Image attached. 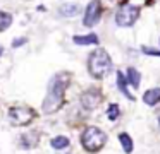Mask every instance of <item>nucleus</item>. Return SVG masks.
<instances>
[{
    "mask_svg": "<svg viewBox=\"0 0 160 154\" xmlns=\"http://www.w3.org/2000/svg\"><path fill=\"white\" fill-rule=\"evenodd\" d=\"M102 103V92L98 89H88L81 94V106L88 111L95 110Z\"/></svg>",
    "mask_w": 160,
    "mask_h": 154,
    "instance_id": "0eeeda50",
    "label": "nucleus"
},
{
    "mask_svg": "<svg viewBox=\"0 0 160 154\" xmlns=\"http://www.w3.org/2000/svg\"><path fill=\"white\" fill-rule=\"evenodd\" d=\"M2 53H4V48H2V46H0V55H2Z\"/></svg>",
    "mask_w": 160,
    "mask_h": 154,
    "instance_id": "aec40b11",
    "label": "nucleus"
},
{
    "mask_svg": "<svg viewBox=\"0 0 160 154\" xmlns=\"http://www.w3.org/2000/svg\"><path fill=\"white\" fill-rule=\"evenodd\" d=\"M117 87H119V91H121L128 99H131V101L134 99V98L131 96V92L128 91V79H126L124 75L121 74V72H117Z\"/></svg>",
    "mask_w": 160,
    "mask_h": 154,
    "instance_id": "9b49d317",
    "label": "nucleus"
},
{
    "mask_svg": "<svg viewBox=\"0 0 160 154\" xmlns=\"http://www.w3.org/2000/svg\"><path fill=\"white\" fill-rule=\"evenodd\" d=\"M69 79L71 75L67 72H60L52 77L48 84V92H47L45 101H43V111L45 113H55L57 110H60V106L64 105V92L69 84Z\"/></svg>",
    "mask_w": 160,
    "mask_h": 154,
    "instance_id": "f257e3e1",
    "label": "nucleus"
},
{
    "mask_svg": "<svg viewBox=\"0 0 160 154\" xmlns=\"http://www.w3.org/2000/svg\"><path fill=\"white\" fill-rule=\"evenodd\" d=\"M12 24V16L9 12H4L0 10V33H4L9 26Z\"/></svg>",
    "mask_w": 160,
    "mask_h": 154,
    "instance_id": "2eb2a0df",
    "label": "nucleus"
},
{
    "mask_svg": "<svg viewBox=\"0 0 160 154\" xmlns=\"http://www.w3.org/2000/svg\"><path fill=\"white\" fill-rule=\"evenodd\" d=\"M24 43H26V38H19V40H14L12 46H14V48H18V46H21V44H24Z\"/></svg>",
    "mask_w": 160,
    "mask_h": 154,
    "instance_id": "6ab92c4d",
    "label": "nucleus"
},
{
    "mask_svg": "<svg viewBox=\"0 0 160 154\" xmlns=\"http://www.w3.org/2000/svg\"><path fill=\"white\" fill-rule=\"evenodd\" d=\"M107 113H108V118H110V120H115L119 116V106L117 105H110Z\"/></svg>",
    "mask_w": 160,
    "mask_h": 154,
    "instance_id": "f3484780",
    "label": "nucleus"
},
{
    "mask_svg": "<svg viewBox=\"0 0 160 154\" xmlns=\"http://www.w3.org/2000/svg\"><path fill=\"white\" fill-rule=\"evenodd\" d=\"M72 41L76 44H98L97 34H86V36H74Z\"/></svg>",
    "mask_w": 160,
    "mask_h": 154,
    "instance_id": "f8f14e48",
    "label": "nucleus"
},
{
    "mask_svg": "<svg viewBox=\"0 0 160 154\" xmlns=\"http://www.w3.org/2000/svg\"><path fill=\"white\" fill-rule=\"evenodd\" d=\"M112 2H124V0H112Z\"/></svg>",
    "mask_w": 160,
    "mask_h": 154,
    "instance_id": "412c9836",
    "label": "nucleus"
},
{
    "mask_svg": "<svg viewBox=\"0 0 160 154\" xmlns=\"http://www.w3.org/2000/svg\"><path fill=\"white\" fill-rule=\"evenodd\" d=\"M102 17V3L98 0H91L86 7V12H84V26L86 27H91L100 21Z\"/></svg>",
    "mask_w": 160,
    "mask_h": 154,
    "instance_id": "423d86ee",
    "label": "nucleus"
},
{
    "mask_svg": "<svg viewBox=\"0 0 160 154\" xmlns=\"http://www.w3.org/2000/svg\"><path fill=\"white\" fill-rule=\"evenodd\" d=\"M119 142L122 144V149H124L126 154L132 152V139L128 133H121V135H119Z\"/></svg>",
    "mask_w": 160,
    "mask_h": 154,
    "instance_id": "4468645a",
    "label": "nucleus"
},
{
    "mask_svg": "<svg viewBox=\"0 0 160 154\" xmlns=\"http://www.w3.org/2000/svg\"><path fill=\"white\" fill-rule=\"evenodd\" d=\"M141 50H143V53H148V55H155V57H160V50H153V48H146V46H143Z\"/></svg>",
    "mask_w": 160,
    "mask_h": 154,
    "instance_id": "a211bd4d",
    "label": "nucleus"
},
{
    "mask_svg": "<svg viewBox=\"0 0 160 154\" xmlns=\"http://www.w3.org/2000/svg\"><path fill=\"white\" fill-rule=\"evenodd\" d=\"M50 144H52L53 149H64V147L69 146V139L64 137V135H59V137H55V139L50 140Z\"/></svg>",
    "mask_w": 160,
    "mask_h": 154,
    "instance_id": "dca6fc26",
    "label": "nucleus"
},
{
    "mask_svg": "<svg viewBox=\"0 0 160 154\" xmlns=\"http://www.w3.org/2000/svg\"><path fill=\"white\" fill-rule=\"evenodd\" d=\"M7 116L14 125H28L35 118V111L28 106H12V108H9Z\"/></svg>",
    "mask_w": 160,
    "mask_h": 154,
    "instance_id": "39448f33",
    "label": "nucleus"
},
{
    "mask_svg": "<svg viewBox=\"0 0 160 154\" xmlns=\"http://www.w3.org/2000/svg\"><path fill=\"white\" fill-rule=\"evenodd\" d=\"M79 5L78 3H64L62 7H60V16L64 17H74L79 14Z\"/></svg>",
    "mask_w": 160,
    "mask_h": 154,
    "instance_id": "9d476101",
    "label": "nucleus"
},
{
    "mask_svg": "<svg viewBox=\"0 0 160 154\" xmlns=\"http://www.w3.org/2000/svg\"><path fill=\"white\" fill-rule=\"evenodd\" d=\"M143 101L146 103V105L153 106L157 105V103L160 101V87H153V89H148V91L143 94Z\"/></svg>",
    "mask_w": 160,
    "mask_h": 154,
    "instance_id": "6e6552de",
    "label": "nucleus"
},
{
    "mask_svg": "<svg viewBox=\"0 0 160 154\" xmlns=\"http://www.w3.org/2000/svg\"><path fill=\"white\" fill-rule=\"evenodd\" d=\"M105 142H107V135L97 127H86L84 132L81 133V144H83V147L88 152L100 151L105 146Z\"/></svg>",
    "mask_w": 160,
    "mask_h": 154,
    "instance_id": "7ed1b4c3",
    "label": "nucleus"
},
{
    "mask_svg": "<svg viewBox=\"0 0 160 154\" xmlns=\"http://www.w3.org/2000/svg\"><path fill=\"white\" fill-rule=\"evenodd\" d=\"M38 144V133L36 132H28L21 137V146L26 147V149H31Z\"/></svg>",
    "mask_w": 160,
    "mask_h": 154,
    "instance_id": "1a4fd4ad",
    "label": "nucleus"
},
{
    "mask_svg": "<svg viewBox=\"0 0 160 154\" xmlns=\"http://www.w3.org/2000/svg\"><path fill=\"white\" fill-rule=\"evenodd\" d=\"M88 70H90V74L97 79L105 77V75L112 70V60H110L107 51L102 50V48L95 50L93 53L90 55V58H88Z\"/></svg>",
    "mask_w": 160,
    "mask_h": 154,
    "instance_id": "f03ea898",
    "label": "nucleus"
},
{
    "mask_svg": "<svg viewBox=\"0 0 160 154\" xmlns=\"http://www.w3.org/2000/svg\"><path fill=\"white\" fill-rule=\"evenodd\" d=\"M139 17V7L136 5H122L115 12V22L121 27H129L138 21Z\"/></svg>",
    "mask_w": 160,
    "mask_h": 154,
    "instance_id": "20e7f679",
    "label": "nucleus"
},
{
    "mask_svg": "<svg viewBox=\"0 0 160 154\" xmlns=\"http://www.w3.org/2000/svg\"><path fill=\"white\" fill-rule=\"evenodd\" d=\"M128 84H131L132 87H139V81H141V75H139V72L136 70V68L129 67L128 68Z\"/></svg>",
    "mask_w": 160,
    "mask_h": 154,
    "instance_id": "ddd939ff",
    "label": "nucleus"
}]
</instances>
